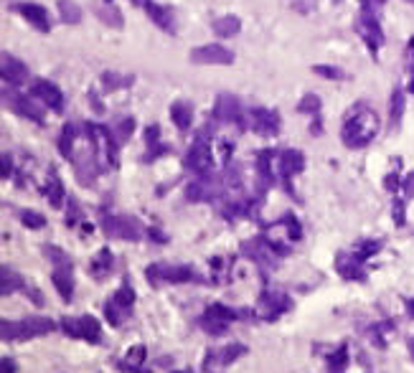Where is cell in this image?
I'll return each instance as SVG.
<instances>
[{
  "mask_svg": "<svg viewBox=\"0 0 414 373\" xmlns=\"http://www.w3.org/2000/svg\"><path fill=\"white\" fill-rule=\"evenodd\" d=\"M376 135H379L376 112L371 110V107H366V104H356L354 110L348 112L343 130H340L343 145L351 147V150H361V147L371 145Z\"/></svg>",
  "mask_w": 414,
  "mask_h": 373,
  "instance_id": "obj_1",
  "label": "cell"
},
{
  "mask_svg": "<svg viewBox=\"0 0 414 373\" xmlns=\"http://www.w3.org/2000/svg\"><path fill=\"white\" fill-rule=\"evenodd\" d=\"M56 328L51 317H23V320H3L0 322V338L8 343L18 340H31V338L46 335Z\"/></svg>",
  "mask_w": 414,
  "mask_h": 373,
  "instance_id": "obj_2",
  "label": "cell"
},
{
  "mask_svg": "<svg viewBox=\"0 0 414 373\" xmlns=\"http://www.w3.org/2000/svg\"><path fill=\"white\" fill-rule=\"evenodd\" d=\"M185 168L193 170L196 176L211 173L214 168V155H211V124H204V130L196 135L191 150L185 155Z\"/></svg>",
  "mask_w": 414,
  "mask_h": 373,
  "instance_id": "obj_3",
  "label": "cell"
},
{
  "mask_svg": "<svg viewBox=\"0 0 414 373\" xmlns=\"http://www.w3.org/2000/svg\"><path fill=\"white\" fill-rule=\"evenodd\" d=\"M145 277L150 279V285H183V282H201L193 267L188 264H150L145 270Z\"/></svg>",
  "mask_w": 414,
  "mask_h": 373,
  "instance_id": "obj_4",
  "label": "cell"
},
{
  "mask_svg": "<svg viewBox=\"0 0 414 373\" xmlns=\"http://www.w3.org/2000/svg\"><path fill=\"white\" fill-rule=\"evenodd\" d=\"M300 236H303V229H300V224H297L295 216L288 213V216H282L277 224H272V226L267 229L265 239L272 244V249L277 251V254L285 256L290 251V244L300 242Z\"/></svg>",
  "mask_w": 414,
  "mask_h": 373,
  "instance_id": "obj_5",
  "label": "cell"
},
{
  "mask_svg": "<svg viewBox=\"0 0 414 373\" xmlns=\"http://www.w3.org/2000/svg\"><path fill=\"white\" fill-rule=\"evenodd\" d=\"M247 313H239V310H231L226 308V305H208V310L199 317V325L201 330H206L208 335H224L226 330H229V325L234 320H239V317H245Z\"/></svg>",
  "mask_w": 414,
  "mask_h": 373,
  "instance_id": "obj_6",
  "label": "cell"
},
{
  "mask_svg": "<svg viewBox=\"0 0 414 373\" xmlns=\"http://www.w3.org/2000/svg\"><path fill=\"white\" fill-rule=\"evenodd\" d=\"M133 305H135V290L125 282L110 300L104 302V317H107V322H110L112 328H119L130 317Z\"/></svg>",
  "mask_w": 414,
  "mask_h": 373,
  "instance_id": "obj_7",
  "label": "cell"
},
{
  "mask_svg": "<svg viewBox=\"0 0 414 373\" xmlns=\"http://www.w3.org/2000/svg\"><path fill=\"white\" fill-rule=\"evenodd\" d=\"M59 328L69 338H79L87 343H102V325L92 315H79V317H61Z\"/></svg>",
  "mask_w": 414,
  "mask_h": 373,
  "instance_id": "obj_8",
  "label": "cell"
},
{
  "mask_svg": "<svg viewBox=\"0 0 414 373\" xmlns=\"http://www.w3.org/2000/svg\"><path fill=\"white\" fill-rule=\"evenodd\" d=\"M102 229L107 236L125 239V242H140L142 234H145V229L138 224V219H133V216H115V213H104Z\"/></svg>",
  "mask_w": 414,
  "mask_h": 373,
  "instance_id": "obj_9",
  "label": "cell"
},
{
  "mask_svg": "<svg viewBox=\"0 0 414 373\" xmlns=\"http://www.w3.org/2000/svg\"><path fill=\"white\" fill-rule=\"evenodd\" d=\"M247 353H249V348L242 343H229V345H222V348H211V351H206V358H204V373H224L234 360L247 356Z\"/></svg>",
  "mask_w": 414,
  "mask_h": 373,
  "instance_id": "obj_10",
  "label": "cell"
},
{
  "mask_svg": "<svg viewBox=\"0 0 414 373\" xmlns=\"http://www.w3.org/2000/svg\"><path fill=\"white\" fill-rule=\"evenodd\" d=\"M290 308H292V300H290L285 292H280V290H265V292L259 295L257 317L274 322L277 317H280V315L288 313Z\"/></svg>",
  "mask_w": 414,
  "mask_h": 373,
  "instance_id": "obj_11",
  "label": "cell"
},
{
  "mask_svg": "<svg viewBox=\"0 0 414 373\" xmlns=\"http://www.w3.org/2000/svg\"><path fill=\"white\" fill-rule=\"evenodd\" d=\"M224 190H226V185H224L214 173H204V176H199L185 188V198H188V201H196V204H199V201H216V198L224 196Z\"/></svg>",
  "mask_w": 414,
  "mask_h": 373,
  "instance_id": "obj_12",
  "label": "cell"
},
{
  "mask_svg": "<svg viewBox=\"0 0 414 373\" xmlns=\"http://www.w3.org/2000/svg\"><path fill=\"white\" fill-rule=\"evenodd\" d=\"M305 170V158L300 150H295V147H288V150H280L277 153V176L282 178V183H285V188L292 193V178L300 176Z\"/></svg>",
  "mask_w": 414,
  "mask_h": 373,
  "instance_id": "obj_13",
  "label": "cell"
},
{
  "mask_svg": "<svg viewBox=\"0 0 414 373\" xmlns=\"http://www.w3.org/2000/svg\"><path fill=\"white\" fill-rule=\"evenodd\" d=\"M247 127H251L262 138H272L280 132V115L267 107H251L247 110Z\"/></svg>",
  "mask_w": 414,
  "mask_h": 373,
  "instance_id": "obj_14",
  "label": "cell"
},
{
  "mask_svg": "<svg viewBox=\"0 0 414 373\" xmlns=\"http://www.w3.org/2000/svg\"><path fill=\"white\" fill-rule=\"evenodd\" d=\"M356 31H358V36L366 41L371 51H379L381 44H384V33L379 28V18H376V10H361L358 15V21H356Z\"/></svg>",
  "mask_w": 414,
  "mask_h": 373,
  "instance_id": "obj_15",
  "label": "cell"
},
{
  "mask_svg": "<svg viewBox=\"0 0 414 373\" xmlns=\"http://www.w3.org/2000/svg\"><path fill=\"white\" fill-rule=\"evenodd\" d=\"M214 117L224 124H237V127H245L247 124V112L242 110V104H239L237 97H231V94H222L216 99Z\"/></svg>",
  "mask_w": 414,
  "mask_h": 373,
  "instance_id": "obj_16",
  "label": "cell"
},
{
  "mask_svg": "<svg viewBox=\"0 0 414 373\" xmlns=\"http://www.w3.org/2000/svg\"><path fill=\"white\" fill-rule=\"evenodd\" d=\"M242 251L247 256H251L254 262L262 267V270H274V264H277V251L272 249V244L267 242L265 236H257V239H251V242L242 244Z\"/></svg>",
  "mask_w": 414,
  "mask_h": 373,
  "instance_id": "obj_17",
  "label": "cell"
},
{
  "mask_svg": "<svg viewBox=\"0 0 414 373\" xmlns=\"http://www.w3.org/2000/svg\"><path fill=\"white\" fill-rule=\"evenodd\" d=\"M191 61L193 64H219L226 66L234 61V53L229 49H224L219 44H208V46H196L191 51Z\"/></svg>",
  "mask_w": 414,
  "mask_h": 373,
  "instance_id": "obj_18",
  "label": "cell"
},
{
  "mask_svg": "<svg viewBox=\"0 0 414 373\" xmlns=\"http://www.w3.org/2000/svg\"><path fill=\"white\" fill-rule=\"evenodd\" d=\"M33 97H38L41 102L49 107V110H53V112H61L64 110V92H61L53 81H46V79H36L33 81Z\"/></svg>",
  "mask_w": 414,
  "mask_h": 373,
  "instance_id": "obj_19",
  "label": "cell"
},
{
  "mask_svg": "<svg viewBox=\"0 0 414 373\" xmlns=\"http://www.w3.org/2000/svg\"><path fill=\"white\" fill-rule=\"evenodd\" d=\"M366 262H361L354 251H340L338 259H336V270L343 279H356V282H363L366 279Z\"/></svg>",
  "mask_w": 414,
  "mask_h": 373,
  "instance_id": "obj_20",
  "label": "cell"
},
{
  "mask_svg": "<svg viewBox=\"0 0 414 373\" xmlns=\"http://www.w3.org/2000/svg\"><path fill=\"white\" fill-rule=\"evenodd\" d=\"M3 102H6L15 115H21V117H28L33 119V122H44V112L38 110L36 104L31 102V99H26L23 94H15V92H6V89H3Z\"/></svg>",
  "mask_w": 414,
  "mask_h": 373,
  "instance_id": "obj_21",
  "label": "cell"
},
{
  "mask_svg": "<svg viewBox=\"0 0 414 373\" xmlns=\"http://www.w3.org/2000/svg\"><path fill=\"white\" fill-rule=\"evenodd\" d=\"M0 74H3V84H10V87H21L26 76H28V69L23 61H18L10 53H3L0 56Z\"/></svg>",
  "mask_w": 414,
  "mask_h": 373,
  "instance_id": "obj_22",
  "label": "cell"
},
{
  "mask_svg": "<svg viewBox=\"0 0 414 373\" xmlns=\"http://www.w3.org/2000/svg\"><path fill=\"white\" fill-rule=\"evenodd\" d=\"M274 160H277V153L272 150H259L257 155V185H259V196L265 193L267 188L274 185Z\"/></svg>",
  "mask_w": 414,
  "mask_h": 373,
  "instance_id": "obj_23",
  "label": "cell"
},
{
  "mask_svg": "<svg viewBox=\"0 0 414 373\" xmlns=\"http://www.w3.org/2000/svg\"><path fill=\"white\" fill-rule=\"evenodd\" d=\"M51 279H53V287H56V292H59L67 302H72V297H74V272H72V262L53 264Z\"/></svg>",
  "mask_w": 414,
  "mask_h": 373,
  "instance_id": "obj_24",
  "label": "cell"
},
{
  "mask_svg": "<svg viewBox=\"0 0 414 373\" xmlns=\"http://www.w3.org/2000/svg\"><path fill=\"white\" fill-rule=\"evenodd\" d=\"M15 10H18L36 31L51 28V21H49V13H46L44 6H38V3H21V6H15Z\"/></svg>",
  "mask_w": 414,
  "mask_h": 373,
  "instance_id": "obj_25",
  "label": "cell"
},
{
  "mask_svg": "<svg viewBox=\"0 0 414 373\" xmlns=\"http://www.w3.org/2000/svg\"><path fill=\"white\" fill-rule=\"evenodd\" d=\"M117 368L122 373H150V368H145V345L130 348L125 358L117 363Z\"/></svg>",
  "mask_w": 414,
  "mask_h": 373,
  "instance_id": "obj_26",
  "label": "cell"
},
{
  "mask_svg": "<svg viewBox=\"0 0 414 373\" xmlns=\"http://www.w3.org/2000/svg\"><path fill=\"white\" fill-rule=\"evenodd\" d=\"M140 3H142V8H145V13H148L160 28L168 31V33H176V21H173V13H170L168 8L158 6V3H153V0H140Z\"/></svg>",
  "mask_w": 414,
  "mask_h": 373,
  "instance_id": "obj_27",
  "label": "cell"
},
{
  "mask_svg": "<svg viewBox=\"0 0 414 373\" xmlns=\"http://www.w3.org/2000/svg\"><path fill=\"white\" fill-rule=\"evenodd\" d=\"M18 290H28V285H26V279L18 274V272L8 270V267H3L0 270V295L6 297V295H13L18 292Z\"/></svg>",
  "mask_w": 414,
  "mask_h": 373,
  "instance_id": "obj_28",
  "label": "cell"
},
{
  "mask_svg": "<svg viewBox=\"0 0 414 373\" xmlns=\"http://www.w3.org/2000/svg\"><path fill=\"white\" fill-rule=\"evenodd\" d=\"M170 119L176 122L178 130L188 132V130H191V124H193V110H191V104L176 102L173 107H170Z\"/></svg>",
  "mask_w": 414,
  "mask_h": 373,
  "instance_id": "obj_29",
  "label": "cell"
},
{
  "mask_svg": "<svg viewBox=\"0 0 414 373\" xmlns=\"http://www.w3.org/2000/svg\"><path fill=\"white\" fill-rule=\"evenodd\" d=\"M239 28H242V21H239L237 15H222V18H216V21H214V33L219 38L237 36Z\"/></svg>",
  "mask_w": 414,
  "mask_h": 373,
  "instance_id": "obj_30",
  "label": "cell"
},
{
  "mask_svg": "<svg viewBox=\"0 0 414 373\" xmlns=\"http://www.w3.org/2000/svg\"><path fill=\"white\" fill-rule=\"evenodd\" d=\"M112 270V254L110 249H99V254L94 256V262H92V274L97 279L107 277V272Z\"/></svg>",
  "mask_w": 414,
  "mask_h": 373,
  "instance_id": "obj_31",
  "label": "cell"
},
{
  "mask_svg": "<svg viewBox=\"0 0 414 373\" xmlns=\"http://www.w3.org/2000/svg\"><path fill=\"white\" fill-rule=\"evenodd\" d=\"M44 193H46V198L51 201V206H56V208L64 204V185H61V181L53 176V173L49 176V183H46Z\"/></svg>",
  "mask_w": 414,
  "mask_h": 373,
  "instance_id": "obj_32",
  "label": "cell"
},
{
  "mask_svg": "<svg viewBox=\"0 0 414 373\" xmlns=\"http://www.w3.org/2000/svg\"><path fill=\"white\" fill-rule=\"evenodd\" d=\"M401 115H404V92H401L399 87L392 92V99H389V117H392V124L397 127L401 119Z\"/></svg>",
  "mask_w": 414,
  "mask_h": 373,
  "instance_id": "obj_33",
  "label": "cell"
},
{
  "mask_svg": "<svg viewBox=\"0 0 414 373\" xmlns=\"http://www.w3.org/2000/svg\"><path fill=\"white\" fill-rule=\"evenodd\" d=\"M59 10H61V21L64 23L76 26V23L82 21V8L76 6V3H72V0H59Z\"/></svg>",
  "mask_w": 414,
  "mask_h": 373,
  "instance_id": "obj_34",
  "label": "cell"
},
{
  "mask_svg": "<svg viewBox=\"0 0 414 373\" xmlns=\"http://www.w3.org/2000/svg\"><path fill=\"white\" fill-rule=\"evenodd\" d=\"M379 249H381V242H379V239H374V242H371V239H366V242H358V244H356V247L351 249V251H354V254L358 256V259H361V262H366V259H371V256L376 254Z\"/></svg>",
  "mask_w": 414,
  "mask_h": 373,
  "instance_id": "obj_35",
  "label": "cell"
},
{
  "mask_svg": "<svg viewBox=\"0 0 414 373\" xmlns=\"http://www.w3.org/2000/svg\"><path fill=\"white\" fill-rule=\"evenodd\" d=\"M158 138H160V130H158L156 124H153V127H148V132H145V140H148V147L153 150V153L148 155V160H156L158 155L168 150L165 145H158Z\"/></svg>",
  "mask_w": 414,
  "mask_h": 373,
  "instance_id": "obj_36",
  "label": "cell"
},
{
  "mask_svg": "<svg viewBox=\"0 0 414 373\" xmlns=\"http://www.w3.org/2000/svg\"><path fill=\"white\" fill-rule=\"evenodd\" d=\"M297 110L303 112V115H313V117L318 119V124H320V99L315 94H305L303 102L297 104Z\"/></svg>",
  "mask_w": 414,
  "mask_h": 373,
  "instance_id": "obj_37",
  "label": "cell"
},
{
  "mask_svg": "<svg viewBox=\"0 0 414 373\" xmlns=\"http://www.w3.org/2000/svg\"><path fill=\"white\" fill-rule=\"evenodd\" d=\"M97 15H99V18H102L104 23H110V26H115V28H122V15H119L117 8L102 6V8H97Z\"/></svg>",
  "mask_w": 414,
  "mask_h": 373,
  "instance_id": "obj_38",
  "label": "cell"
},
{
  "mask_svg": "<svg viewBox=\"0 0 414 373\" xmlns=\"http://www.w3.org/2000/svg\"><path fill=\"white\" fill-rule=\"evenodd\" d=\"M328 366H331V371H338V373L348 366V345L346 343L340 345L338 351L333 353L331 358H328Z\"/></svg>",
  "mask_w": 414,
  "mask_h": 373,
  "instance_id": "obj_39",
  "label": "cell"
},
{
  "mask_svg": "<svg viewBox=\"0 0 414 373\" xmlns=\"http://www.w3.org/2000/svg\"><path fill=\"white\" fill-rule=\"evenodd\" d=\"M21 221L28 229H44L46 226V219L38 211H23L21 213Z\"/></svg>",
  "mask_w": 414,
  "mask_h": 373,
  "instance_id": "obj_40",
  "label": "cell"
},
{
  "mask_svg": "<svg viewBox=\"0 0 414 373\" xmlns=\"http://www.w3.org/2000/svg\"><path fill=\"white\" fill-rule=\"evenodd\" d=\"M313 72L318 74V76H326V79H346V72H340L336 66H313Z\"/></svg>",
  "mask_w": 414,
  "mask_h": 373,
  "instance_id": "obj_41",
  "label": "cell"
},
{
  "mask_svg": "<svg viewBox=\"0 0 414 373\" xmlns=\"http://www.w3.org/2000/svg\"><path fill=\"white\" fill-rule=\"evenodd\" d=\"M133 119H122L119 122V140H125V138H130L133 135Z\"/></svg>",
  "mask_w": 414,
  "mask_h": 373,
  "instance_id": "obj_42",
  "label": "cell"
},
{
  "mask_svg": "<svg viewBox=\"0 0 414 373\" xmlns=\"http://www.w3.org/2000/svg\"><path fill=\"white\" fill-rule=\"evenodd\" d=\"M409 198H414V173L404 181V201H409Z\"/></svg>",
  "mask_w": 414,
  "mask_h": 373,
  "instance_id": "obj_43",
  "label": "cell"
},
{
  "mask_svg": "<svg viewBox=\"0 0 414 373\" xmlns=\"http://www.w3.org/2000/svg\"><path fill=\"white\" fill-rule=\"evenodd\" d=\"M384 6V0H361V10H379Z\"/></svg>",
  "mask_w": 414,
  "mask_h": 373,
  "instance_id": "obj_44",
  "label": "cell"
},
{
  "mask_svg": "<svg viewBox=\"0 0 414 373\" xmlns=\"http://www.w3.org/2000/svg\"><path fill=\"white\" fill-rule=\"evenodd\" d=\"M0 173H3V178H8L10 176V155H3V158H0Z\"/></svg>",
  "mask_w": 414,
  "mask_h": 373,
  "instance_id": "obj_45",
  "label": "cell"
},
{
  "mask_svg": "<svg viewBox=\"0 0 414 373\" xmlns=\"http://www.w3.org/2000/svg\"><path fill=\"white\" fill-rule=\"evenodd\" d=\"M0 373H15L13 358H3V363H0Z\"/></svg>",
  "mask_w": 414,
  "mask_h": 373,
  "instance_id": "obj_46",
  "label": "cell"
},
{
  "mask_svg": "<svg viewBox=\"0 0 414 373\" xmlns=\"http://www.w3.org/2000/svg\"><path fill=\"white\" fill-rule=\"evenodd\" d=\"M407 313L414 317V297H412V300H407Z\"/></svg>",
  "mask_w": 414,
  "mask_h": 373,
  "instance_id": "obj_47",
  "label": "cell"
},
{
  "mask_svg": "<svg viewBox=\"0 0 414 373\" xmlns=\"http://www.w3.org/2000/svg\"><path fill=\"white\" fill-rule=\"evenodd\" d=\"M173 373H191V371H173Z\"/></svg>",
  "mask_w": 414,
  "mask_h": 373,
  "instance_id": "obj_48",
  "label": "cell"
},
{
  "mask_svg": "<svg viewBox=\"0 0 414 373\" xmlns=\"http://www.w3.org/2000/svg\"><path fill=\"white\" fill-rule=\"evenodd\" d=\"M409 3H414V0H409Z\"/></svg>",
  "mask_w": 414,
  "mask_h": 373,
  "instance_id": "obj_49",
  "label": "cell"
}]
</instances>
